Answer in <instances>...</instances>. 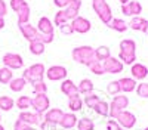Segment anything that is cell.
I'll list each match as a JSON object with an SVG mask.
<instances>
[{"mask_svg": "<svg viewBox=\"0 0 148 130\" xmlns=\"http://www.w3.org/2000/svg\"><path fill=\"white\" fill-rule=\"evenodd\" d=\"M73 61H76L80 65H86V67H90L93 62H96L98 59L95 56V49L92 46H77L74 47L73 52Z\"/></svg>", "mask_w": 148, "mask_h": 130, "instance_id": "cell-1", "label": "cell"}, {"mask_svg": "<svg viewBox=\"0 0 148 130\" xmlns=\"http://www.w3.org/2000/svg\"><path fill=\"white\" fill-rule=\"evenodd\" d=\"M92 7L95 10V14L98 15V18L102 21V24L108 25L111 19H113V10L107 3V0H92Z\"/></svg>", "mask_w": 148, "mask_h": 130, "instance_id": "cell-2", "label": "cell"}, {"mask_svg": "<svg viewBox=\"0 0 148 130\" xmlns=\"http://www.w3.org/2000/svg\"><path fill=\"white\" fill-rule=\"evenodd\" d=\"M46 76V68L43 64L37 62V64H33L31 67L25 68L22 73V77L27 80V83H30V84H34L36 81H40L43 80Z\"/></svg>", "mask_w": 148, "mask_h": 130, "instance_id": "cell-3", "label": "cell"}, {"mask_svg": "<svg viewBox=\"0 0 148 130\" xmlns=\"http://www.w3.org/2000/svg\"><path fill=\"white\" fill-rule=\"evenodd\" d=\"M129 106V98L126 96L125 93H120V95H117V96H113V101L110 102V118H114L119 115V112L120 111H123V110H126Z\"/></svg>", "mask_w": 148, "mask_h": 130, "instance_id": "cell-4", "label": "cell"}, {"mask_svg": "<svg viewBox=\"0 0 148 130\" xmlns=\"http://www.w3.org/2000/svg\"><path fill=\"white\" fill-rule=\"evenodd\" d=\"M31 108H33V111L39 112V114H45L51 108V99H49L46 93L34 95V98H31Z\"/></svg>", "mask_w": 148, "mask_h": 130, "instance_id": "cell-5", "label": "cell"}, {"mask_svg": "<svg viewBox=\"0 0 148 130\" xmlns=\"http://www.w3.org/2000/svg\"><path fill=\"white\" fill-rule=\"evenodd\" d=\"M114 120L119 123V126L121 129H126V130H132L136 124V115L133 112L127 111V110H123L119 112V115L114 118Z\"/></svg>", "mask_w": 148, "mask_h": 130, "instance_id": "cell-6", "label": "cell"}, {"mask_svg": "<svg viewBox=\"0 0 148 130\" xmlns=\"http://www.w3.org/2000/svg\"><path fill=\"white\" fill-rule=\"evenodd\" d=\"M2 62H3V67H8L12 71H14V69H21L24 67L22 56L18 55V53H12V52H8V53L3 55Z\"/></svg>", "mask_w": 148, "mask_h": 130, "instance_id": "cell-7", "label": "cell"}, {"mask_svg": "<svg viewBox=\"0 0 148 130\" xmlns=\"http://www.w3.org/2000/svg\"><path fill=\"white\" fill-rule=\"evenodd\" d=\"M68 76V69L62 65H52L51 68L46 69V78L51 81H62Z\"/></svg>", "mask_w": 148, "mask_h": 130, "instance_id": "cell-8", "label": "cell"}, {"mask_svg": "<svg viewBox=\"0 0 148 130\" xmlns=\"http://www.w3.org/2000/svg\"><path fill=\"white\" fill-rule=\"evenodd\" d=\"M18 120L27 123L28 126H40V123L43 121V114H39L36 111H21L18 115Z\"/></svg>", "mask_w": 148, "mask_h": 130, "instance_id": "cell-9", "label": "cell"}, {"mask_svg": "<svg viewBox=\"0 0 148 130\" xmlns=\"http://www.w3.org/2000/svg\"><path fill=\"white\" fill-rule=\"evenodd\" d=\"M102 65L105 69V74H120L123 68H125V64L119 58H114V56H110L107 61L102 62Z\"/></svg>", "mask_w": 148, "mask_h": 130, "instance_id": "cell-10", "label": "cell"}, {"mask_svg": "<svg viewBox=\"0 0 148 130\" xmlns=\"http://www.w3.org/2000/svg\"><path fill=\"white\" fill-rule=\"evenodd\" d=\"M71 27H73V31L74 33H79V34H86V33H89L90 28H92V24L88 18H84V16H77V18H74L71 22Z\"/></svg>", "mask_w": 148, "mask_h": 130, "instance_id": "cell-11", "label": "cell"}, {"mask_svg": "<svg viewBox=\"0 0 148 130\" xmlns=\"http://www.w3.org/2000/svg\"><path fill=\"white\" fill-rule=\"evenodd\" d=\"M121 14L126 16H141L142 14V5L138 2V0H130L126 5H121Z\"/></svg>", "mask_w": 148, "mask_h": 130, "instance_id": "cell-12", "label": "cell"}, {"mask_svg": "<svg viewBox=\"0 0 148 130\" xmlns=\"http://www.w3.org/2000/svg\"><path fill=\"white\" fill-rule=\"evenodd\" d=\"M19 31L22 34V37L25 40H28V43L33 42V40H37V35H39V30H37V27L31 25L30 22L19 24Z\"/></svg>", "mask_w": 148, "mask_h": 130, "instance_id": "cell-13", "label": "cell"}, {"mask_svg": "<svg viewBox=\"0 0 148 130\" xmlns=\"http://www.w3.org/2000/svg\"><path fill=\"white\" fill-rule=\"evenodd\" d=\"M119 49H120L119 55L133 56V55H136V43H135V40H132V39H125V40L120 42Z\"/></svg>", "mask_w": 148, "mask_h": 130, "instance_id": "cell-14", "label": "cell"}, {"mask_svg": "<svg viewBox=\"0 0 148 130\" xmlns=\"http://www.w3.org/2000/svg\"><path fill=\"white\" fill-rule=\"evenodd\" d=\"M77 121H79V118L76 115V112H64L62 115V120L59 121L58 126H61L64 130H73L74 127L77 126Z\"/></svg>", "mask_w": 148, "mask_h": 130, "instance_id": "cell-15", "label": "cell"}, {"mask_svg": "<svg viewBox=\"0 0 148 130\" xmlns=\"http://www.w3.org/2000/svg\"><path fill=\"white\" fill-rule=\"evenodd\" d=\"M62 115H64V111L61 108H49L45 114H43V120L45 121H49V123H53V124H59V121L62 120Z\"/></svg>", "mask_w": 148, "mask_h": 130, "instance_id": "cell-16", "label": "cell"}, {"mask_svg": "<svg viewBox=\"0 0 148 130\" xmlns=\"http://www.w3.org/2000/svg\"><path fill=\"white\" fill-rule=\"evenodd\" d=\"M80 7H82V0H70L68 6L64 9V14H65L67 19L73 21L74 18H77L79 12H80Z\"/></svg>", "mask_w": 148, "mask_h": 130, "instance_id": "cell-17", "label": "cell"}, {"mask_svg": "<svg viewBox=\"0 0 148 130\" xmlns=\"http://www.w3.org/2000/svg\"><path fill=\"white\" fill-rule=\"evenodd\" d=\"M130 74H132V78H135L136 81H142L147 78L148 76V68L144 65V64H139V62H135L130 68Z\"/></svg>", "mask_w": 148, "mask_h": 130, "instance_id": "cell-18", "label": "cell"}, {"mask_svg": "<svg viewBox=\"0 0 148 130\" xmlns=\"http://www.w3.org/2000/svg\"><path fill=\"white\" fill-rule=\"evenodd\" d=\"M129 28L135 30V31H142L145 34H148V21L142 16H133L130 21H129Z\"/></svg>", "mask_w": 148, "mask_h": 130, "instance_id": "cell-19", "label": "cell"}, {"mask_svg": "<svg viewBox=\"0 0 148 130\" xmlns=\"http://www.w3.org/2000/svg\"><path fill=\"white\" fill-rule=\"evenodd\" d=\"M61 92H62L67 98H70V96H73V95L79 93V87H77V84L73 80L65 78V80L61 81Z\"/></svg>", "mask_w": 148, "mask_h": 130, "instance_id": "cell-20", "label": "cell"}, {"mask_svg": "<svg viewBox=\"0 0 148 130\" xmlns=\"http://www.w3.org/2000/svg\"><path fill=\"white\" fill-rule=\"evenodd\" d=\"M119 84H120V89L123 93H130V92H135L136 90V86H138V81L132 78V77H123L119 80Z\"/></svg>", "mask_w": 148, "mask_h": 130, "instance_id": "cell-21", "label": "cell"}, {"mask_svg": "<svg viewBox=\"0 0 148 130\" xmlns=\"http://www.w3.org/2000/svg\"><path fill=\"white\" fill-rule=\"evenodd\" d=\"M37 30H39V33H42V34H53L55 25L47 16H42L39 19V22H37Z\"/></svg>", "mask_w": 148, "mask_h": 130, "instance_id": "cell-22", "label": "cell"}, {"mask_svg": "<svg viewBox=\"0 0 148 130\" xmlns=\"http://www.w3.org/2000/svg\"><path fill=\"white\" fill-rule=\"evenodd\" d=\"M83 99H82V96H80V93H77V95H73V96H70L68 98V108H70V111L71 112H79V111H82L83 110Z\"/></svg>", "mask_w": 148, "mask_h": 130, "instance_id": "cell-23", "label": "cell"}, {"mask_svg": "<svg viewBox=\"0 0 148 130\" xmlns=\"http://www.w3.org/2000/svg\"><path fill=\"white\" fill-rule=\"evenodd\" d=\"M27 86V80L24 77H14L12 78V81L9 83V89L14 92V93H19L22 92L24 89H25Z\"/></svg>", "mask_w": 148, "mask_h": 130, "instance_id": "cell-24", "label": "cell"}, {"mask_svg": "<svg viewBox=\"0 0 148 130\" xmlns=\"http://www.w3.org/2000/svg\"><path fill=\"white\" fill-rule=\"evenodd\" d=\"M108 27H110L111 30L117 31V33H125V31H127V28H129L127 22H126L125 19H120V18H113V19H111V22L108 24Z\"/></svg>", "mask_w": 148, "mask_h": 130, "instance_id": "cell-25", "label": "cell"}, {"mask_svg": "<svg viewBox=\"0 0 148 130\" xmlns=\"http://www.w3.org/2000/svg\"><path fill=\"white\" fill-rule=\"evenodd\" d=\"M77 87H79V93H80V95L93 93V89H95L93 81H92L90 78H83V80H80V83H79Z\"/></svg>", "mask_w": 148, "mask_h": 130, "instance_id": "cell-26", "label": "cell"}, {"mask_svg": "<svg viewBox=\"0 0 148 130\" xmlns=\"http://www.w3.org/2000/svg\"><path fill=\"white\" fill-rule=\"evenodd\" d=\"M16 14H18V25L19 24H27L30 21V15H31V9H30L28 3L24 5Z\"/></svg>", "mask_w": 148, "mask_h": 130, "instance_id": "cell-27", "label": "cell"}, {"mask_svg": "<svg viewBox=\"0 0 148 130\" xmlns=\"http://www.w3.org/2000/svg\"><path fill=\"white\" fill-rule=\"evenodd\" d=\"M101 98L98 96L96 93H89V95H84V98H83V103L86 105V108H89V110H95V106L99 103Z\"/></svg>", "mask_w": 148, "mask_h": 130, "instance_id": "cell-28", "label": "cell"}, {"mask_svg": "<svg viewBox=\"0 0 148 130\" xmlns=\"http://www.w3.org/2000/svg\"><path fill=\"white\" fill-rule=\"evenodd\" d=\"M99 117H102V118H107L108 115H110V103L107 102V101H99V103H98L96 106H95V110H93Z\"/></svg>", "mask_w": 148, "mask_h": 130, "instance_id": "cell-29", "label": "cell"}, {"mask_svg": "<svg viewBox=\"0 0 148 130\" xmlns=\"http://www.w3.org/2000/svg\"><path fill=\"white\" fill-rule=\"evenodd\" d=\"M77 130H95V123L89 117H82L77 121Z\"/></svg>", "mask_w": 148, "mask_h": 130, "instance_id": "cell-30", "label": "cell"}, {"mask_svg": "<svg viewBox=\"0 0 148 130\" xmlns=\"http://www.w3.org/2000/svg\"><path fill=\"white\" fill-rule=\"evenodd\" d=\"M15 106V101L14 98H10V96H6V95H3V96H0V111H10L12 108Z\"/></svg>", "mask_w": 148, "mask_h": 130, "instance_id": "cell-31", "label": "cell"}, {"mask_svg": "<svg viewBox=\"0 0 148 130\" xmlns=\"http://www.w3.org/2000/svg\"><path fill=\"white\" fill-rule=\"evenodd\" d=\"M45 46H46V44H43V43L39 42V40H33V42H30V44H28V49H30V52H31L33 55L39 56V55H43V53H45Z\"/></svg>", "mask_w": 148, "mask_h": 130, "instance_id": "cell-32", "label": "cell"}, {"mask_svg": "<svg viewBox=\"0 0 148 130\" xmlns=\"http://www.w3.org/2000/svg\"><path fill=\"white\" fill-rule=\"evenodd\" d=\"M15 106L19 111H27L28 108H31V98L30 96H18V99L15 101Z\"/></svg>", "mask_w": 148, "mask_h": 130, "instance_id": "cell-33", "label": "cell"}, {"mask_svg": "<svg viewBox=\"0 0 148 130\" xmlns=\"http://www.w3.org/2000/svg\"><path fill=\"white\" fill-rule=\"evenodd\" d=\"M95 56L99 62H104L111 56V52H110V47L107 46H99L98 49H95Z\"/></svg>", "mask_w": 148, "mask_h": 130, "instance_id": "cell-34", "label": "cell"}, {"mask_svg": "<svg viewBox=\"0 0 148 130\" xmlns=\"http://www.w3.org/2000/svg\"><path fill=\"white\" fill-rule=\"evenodd\" d=\"M12 78H14V73H12L10 68H8V67L0 68V83L2 84H9Z\"/></svg>", "mask_w": 148, "mask_h": 130, "instance_id": "cell-35", "label": "cell"}, {"mask_svg": "<svg viewBox=\"0 0 148 130\" xmlns=\"http://www.w3.org/2000/svg\"><path fill=\"white\" fill-rule=\"evenodd\" d=\"M107 92L111 95V96H117V95L121 93V89H120V84H119V80H114V81H110L107 84Z\"/></svg>", "mask_w": 148, "mask_h": 130, "instance_id": "cell-36", "label": "cell"}, {"mask_svg": "<svg viewBox=\"0 0 148 130\" xmlns=\"http://www.w3.org/2000/svg\"><path fill=\"white\" fill-rule=\"evenodd\" d=\"M67 22H68V19H67V16H65V14H64V9L58 10L56 14H55V21H53V25L59 28L61 25H64V24H67Z\"/></svg>", "mask_w": 148, "mask_h": 130, "instance_id": "cell-37", "label": "cell"}, {"mask_svg": "<svg viewBox=\"0 0 148 130\" xmlns=\"http://www.w3.org/2000/svg\"><path fill=\"white\" fill-rule=\"evenodd\" d=\"M33 86V92L34 95H39V93H47V84L45 83V80H40V81H36Z\"/></svg>", "mask_w": 148, "mask_h": 130, "instance_id": "cell-38", "label": "cell"}, {"mask_svg": "<svg viewBox=\"0 0 148 130\" xmlns=\"http://www.w3.org/2000/svg\"><path fill=\"white\" fill-rule=\"evenodd\" d=\"M90 71L95 74V76H102V74H105V69H104V65H102V62H99V61H96V62H93L90 67Z\"/></svg>", "mask_w": 148, "mask_h": 130, "instance_id": "cell-39", "label": "cell"}, {"mask_svg": "<svg viewBox=\"0 0 148 130\" xmlns=\"http://www.w3.org/2000/svg\"><path fill=\"white\" fill-rule=\"evenodd\" d=\"M135 92L138 93L139 98H148V83H139Z\"/></svg>", "mask_w": 148, "mask_h": 130, "instance_id": "cell-40", "label": "cell"}, {"mask_svg": "<svg viewBox=\"0 0 148 130\" xmlns=\"http://www.w3.org/2000/svg\"><path fill=\"white\" fill-rule=\"evenodd\" d=\"M55 39V34H42L39 33V35H37V40L42 42L43 44H49V43H52Z\"/></svg>", "mask_w": 148, "mask_h": 130, "instance_id": "cell-41", "label": "cell"}, {"mask_svg": "<svg viewBox=\"0 0 148 130\" xmlns=\"http://www.w3.org/2000/svg\"><path fill=\"white\" fill-rule=\"evenodd\" d=\"M27 2H25V0H10V2H9V5H10V9L12 10H14V12H18L24 5H25Z\"/></svg>", "mask_w": 148, "mask_h": 130, "instance_id": "cell-42", "label": "cell"}, {"mask_svg": "<svg viewBox=\"0 0 148 130\" xmlns=\"http://www.w3.org/2000/svg\"><path fill=\"white\" fill-rule=\"evenodd\" d=\"M39 127H40V130H56L58 126L53 124V123H49V121H45V120H43Z\"/></svg>", "mask_w": 148, "mask_h": 130, "instance_id": "cell-43", "label": "cell"}, {"mask_svg": "<svg viewBox=\"0 0 148 130\" xmlns=\"http://www.w3.org/2000/svg\"><path fill=\"white\" fill-rule=\"evenodd\" d=\"M59 30H61V33L65 34V35H70V34H73V33H74V31H73V27H71V24H70V22L64 24V25H61V27H59Z\"/></svg>", "mask_w": 148, "mask_h": 130, "instance_id": "cell-44", "label": "cell"}, {"mask_svg": "<svg viewBox=\"0 0 148 130\" xmlns=\"http://www.w3.org/2000/svg\"><path fill=\"white\" fill-rule=\"evenodd\" d=\"M107 129H108V130H120L121 127L119 126V123H117L116 120H113V118H111V120L107 121Z\"/></svg>", "mask_w": 148, "mask_h": 130, "instance_id": "cell-45", "label": "cell"}, {"mask_svg": "<svg viewBox=\"0 0 148 130\" xmlns=\"http://www.w3.org/2000/svg\"><path fill=\"white\" fill-rule=\"evenodd\" d=\"M70 3V0H53V5L58 6L59 9H65Z\"/></svg>", "mask_w": 148, "mask_h": 130, "instance_id": "cell-46", "label": "cell"}, {"mask_svg": "<svg viewBox=\"0 0 148 130\" xmlns=\"http://www.w3.org/2000/svg\"><path fill=\"white\" fill-rule=\"evenodd\" d=\"M27 126H28L27 123H24V121H21V120H16L15 124H14V130H24Z\"/></svg>", "mask_w": 148, "mask_h": 130, "instance_id": "cell-47", "label": "cell"}, {"mask_svg": "<svg viewBox=\"0 0 148 130\" xmlns=\"http://www.w3.org/2000/svg\"><path fill=\"white\" fill-rule=\"evenodd\" d=\"M8 14V6L5 3V0H0V16H5Z\"/></svg>", "mask_w": 148, "mask_h": 130, "instance_id": "cell-48", "label": "cell"}, {"mask_svg": "<svg viewBox=\"0 0 148 130\" xmlns=\"http://www.w3.org/2000/svg\"><path fill=\"white\" fill-rule=\"evenodd\" d=\"M6 25V22H5V16H0V30H3Z\"/></svg>", "mask_w": 148, "mask_h": 130, "instance_id": "cell-49", "label": "cell"}, {"mask_svg": "<svg viewBox=\"0 0 148 130\" xmlns=\"http://www.w3.org/2000/svg\"><path fill=\"white\" fill-rule=\"evenodd\" d=\"M24 130H37V129H36L34 126H27V127L24 129Z\"/></svg>", "mask_w": 148, "mask_h": 130, "instance_id": "cell-50", "label": "cell"}, {"mask_svg": "<svg viewBox=\"0 0 148 130\" xmlns=\"http://www.w3.org/2000/svg\"><path fill=\"white\" fill-rule=\"evenodd\" d=\"M119 2H120V3H121V5H126V3H127V2H130V0H119Z\"/></svg>", "mask_w": 148, "mask_h": 130, "instance_id": "cell-51", "label": "cell"}, {"mask_svg": "<svg viewBox=\"0 0 148 130\" xmlns=\"http://www.w3.org/2000/svg\"><path fill=\"white\" fill-rule=\"evenodd\" d=\"M0 124H2V111H0Z\"/></svg>", "mask_w": 148, "mask_h": 130, "instance_id": "cell-52", "label": "cell"}, {"mask_svg": "<svg viewBox=\"0 0 148 130\" xmlns=\"http://www.w3.org/2000/svg\"><path fill=\"white\" fill-rule=\"evenodd\" d=\"M0 130H6V129H5V127H3L2 124H0Z\"/></svg>", "mask_w": 148, "mask_h": 130, "instance_id": "cell-53", "label": "cell"}, {"mask_svg": "<svg viewBox=\"0 0 148 130\" xmlns=\"http://www.w3.org/2000/svg\"><path fill=\"white\" fill-rule=\"evenodd\" d=\"M144 130H148V127H145V129H144Z\"/></svg>", "mask_w": 148, "mask_h": 130, "instance_id": "cell-54", "label": "cell"}, {"mask_svg": "<svg viewBox=\"0 0 148 130\" xmlns=\"http://www.w3.org/2000/svg\"><path fill=\"white\" fill-rule=\"evenodd\" d=\"M120 130H126V129H120Z\"/></svg>", "mask_w": 148, "mask_h": 130, "instance_id": "cell-55", "label": "cell"}]
</instances>
